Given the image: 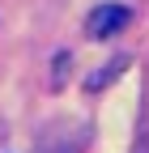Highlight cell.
Returning <instances> with one entry per match:
<instances>
[{
  "instance_id": "cell-1",
  "label": "cell",
  "mask_w": 149,
  "mask_h": 153,
  "mask_svg": "<svg viewBox=\"0 0 149 153\" xmlns=\"http://www.w3.org/2000/svg\"><path fill=\"white\" fill-rule=\"evenodd\" d=\"M128 17H132V13H128L124 4H102V9L89 13L85 30H89V38H111V34H119L128 26Z\"/></svg>"
}]
</instances>
